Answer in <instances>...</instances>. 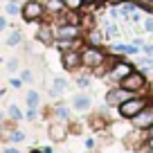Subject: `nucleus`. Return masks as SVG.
I'll use <instances>...</instances> for the list:
<instances>
[{"label":"nucleus","instance_id":"obj_1","mask_svg":"<svg viewBox=\"0 0 153 153\" xmlns=\"http://www.w3.org/2000/svg\"><path fill=\"white\" fill-rule=\"evenodd\" d=\"M108 61V56H106L104 52H101L99 48H92V45H83L81 50V63L83 68H90V70H99L104 63Z\"/></svg>","mask_w":153,"mask_h":153},{"label":"nucleus","instance_id":"obj_2","mask_svg":"<svg viewBox=\"0 0 153 153\" xmlns=\"http://www.w3.org/2000/svg\"><path fill=\"white\" fill-rule=\"evenodd\" d=\"M149 104V97H142V95H135L131 97V99H126L124 104L117 108V113H120V117H124V120H133L137 113H142L144 106Z\"/></svg>","mask_w":153,"mask_h":153},{"label":"nucleus","instance_id":"obj_3","mask_svg":"<svg viewBox=\"0 0 153 153\" xmlns=\"http://www.w3.org/2000/svg\"><path fill=\"white\" fill-rule=\"evenodd\" d=\"M43 14H48V11H45V5L41 0H27V2L20 7V18H23L25 23H36V20L43 18Z\"/></svg>","mask_w":153,"mask_h":153},{"label":"nucleus","instance_id":"obj_4","mask_svg":"<svg viewBox=\"0 0 153 153\" xmlns=\"http://www.w3.org/2000/svg\"><path fill=\"white\" fill-rule=\"evenodd\" d=\"M120 86H124L126 90L135 92V95H142V92L146 90V76H144L142 70H133V72L124 79V81L120 83Z\"/></svg>","mask_w":153,"mask_h":153},{"label":"nucleus","instance_id":"obj_5","mask_svg":"<svg viewBox=\"0 0 153 153\" xmlns=\"http://www.w3.org/2000/svg\"><path fill=\"white\" fill-rule=\"evenodd\" d=\"M131 97H135V92L126 90L124 86L117 83L115 88H110V90L106 92V106H110V108H120V106L124 104L126 99H131Z\"/></svg>","mask_w":153,"mask_h":153},{"label":"nucleus","instance_id":"obj_6","mask_svg":"<svg viewBox=\"0 0 153 153\" xmlns=\"http://www.w3.org/2000/svg\"><path fill=\"white\" fill-rule=\"evenodd\" d=\"M135 68L131 65V63H126V61H117V59H115V63L113 65H110V70H108V79L110 81H115V83H122L126 79V76L131 74V72H133Z\"/></svg>","mask_w":153,"mask_h":153},{"label":"nucleus","instance_id":"obj_7","mask_svg":"<svg viewBox=\"0 0 153 153\" xmlns=\"http://www.w3.org/2000/svg\"><path fill=\"white\" fill-rule=\"evenodd\" d=\"M131 124H133L137 131H149L151 128L153 126V101H149V104L144 106L142 113L135 115L133 120H131Z\"/></svg>","mask_w":153,"mask_h":153},{"label":"nucleus","instance_id":"obj_8","mask_svg":"<svg viewBox=\"0 0 153 153\" xmlns=\"http://www.w3.org/2000/svg\"><path fill=\"white\" fill-rule=\"evenodd\" d=\"M61 65L65 68L68 72H74L76 68H83L81 50H65V52H61Z\"/></svg>","mask_w":153,"mask_h":153},{"label":"nucleus","instance_id":"obj_9","mask_svg":"<svg viewBox=\"0 0 153 153\" xmlns=\"http://www.w3.org/2000/svg\"><path fill=\"white\" fill-rule=\"evenodd\" d=\"M83 32L79 29V25H56L54 27V38L56 41H74Z\"/></svg>","mask_w":153,"mask_h":153},{"label":"nucleus","instance_id":"obj_10","mask_svg":"<svg viewBox=\"0 0 153 153\" xmlns=\"http://www.w3.org/2000/svg\"><path fill=\"white\" fill-rule=\"evenodd\" d=\"M68 135V122H52L50 124V140L52 142H61Z\"/></svg>","mask_w":153,"mask_h":153},{"label":"nucleus","instance_id":"obj_11","mask_svg":"<svg viewBox=\"0 0 153 153\" xmlns=\"http://www.w3.org/2000/svg\"><path fill=\"white\" fill-rule=\"evenodd\" d=\"M36 41H41L43 45H54V27H50V25H41V27L36 29Z\"/></svg>","mask_w":153,"mask_h":153},{"label":"nucleus","instance_id":"obj_12","mask_svg":"<svg viewBox=\"0 0 153 153\" xmlns=\"http://www.w3.org/2000/svg\"><path fill=\"white\" fill-rule=\"evenodd\" d=\"M90 106H92L90 95H74L72 97V108L76 113H86V110H90Z\"/></svg>","mask_w":153,"mask_h":153},{"label":"nucleus","instance_id":"obj_13","mask_svg":"<svg viewBox=\"0 0 153 153\" xmlns=\"http://www.w3.org/2000/svg\"><path fill=\"white\" fill-rule=\"evenodd\" d=\"M43 5H45V11H48V14H54V16L65 9V2H63V0H45Z\"/></svg>","mask_w":153,"mask_h":153},{"label":"nucleus","instance_id":"obj_14","mask_svg":"<svg viewBox=\"0 0 153 153\" xmlns=\"http://www.w3.org/2000/svg\"><path fill=\"white\" fill-rule=\"evenodd\" d=\"M65 86H68L65 79H61V76H54V79H52V88H50V95H52V97H59L63 90H65Z\"/></svg>","mask_w":153,"mask_h":153},{"label":"nucleus","instance_id":"obj_15","mask_svg":"<svg viewBox=\"0 0 153 153\" xmlns=\"http://www.w3.org/2000/svg\"><path fill=\"white\" fill-rule=\"evenodd\" d=\"M120 27H117V23H113V20H106L104 23V36L106 38H117L120 36Z\"/></svg>","mask_w":153,"mask_h":153},{"label":"nucleus","instance_id":"obj_16","mask_svg":"<svg viewBox=\"0 0 153 153\" xmlns=\"http://www.w3.org/2000/svg\"><path fill=\"white\" fill-rule=\"evenodd\" d=\"M86 41H88V45H92V48H99L101 41H104V34H99L97 29H90V32H86Z\"/></svg>","mask_w":153,"mask_h":153},{"label":"nucleus","instance_id":"obj_17","mask_svg":"<svg viewBox=\"0 0 153 153\" xmlns=\"http://www.w3.org/2000/svg\"><path fill=\"white\" fill-rule=\"evenodd\" d=\"M25 104H27V108H38V106H41V95H38L36 90H27Z\"/></svg>","mask_w":153,"mask_h":153},{"label":"nucleus","instance_id":"obj_18","mask_svg":"<svg viewBox=\"0 0 153 153\" xmlns=\"http://www.w3.org/2000/svg\"><path fill=\"white\" fill-rule=\"evenodd\" d=\"M20 43H23V32H20V29H11L9 36H7V45H9V48H16V45H20Z\"/></svg>","mask_w":153,"mask_h":153},{"label":"nucleus","instance_id":"obj_19","mask_svg":"<svg viewBox=\"0 0 153 153\" xmlns=\"http://www.w3.org/2000/svg\"><path fill=\"white\" fill-rule=\"evenodd\" d=\"M7 115H9L14 122H20V120H25V115H23V110L18 108L16 104H9V108H7Z\"/></svg>","mask_w":153,"mask_h":153},{"label":"nucleus","instance_id":"obj_20","mask_svg":"<svg viewBox=\"0 0 153 153\" xmlns=\"http://www.w3.org/2000/svg\"><path fill=\"white\" fill-rule=\"evenodd\" d=\"M54 113H56V117H59L61 122H70V110H68L63 104H56V106H54Z\"/></svg>","mask_w":153,"mask_h":153},{"label":"nucleus","instance_id":"obj_21","mask_svg":"<svg viewBox=\"0 0 153 153\" xmlns=\"http://www.w3.org/2000/svg\"><path fill=\"white\" fill-rule=\"evenodd\" d=\"M63 2H65V9H70V11H79L83 5H86L83 0H63Z\"/></svg>","mask_w":153,"mask_h":153},{"label":"nucleus","instance_id":"obj_22","mask_svg":"<svg viewBox=\"0 0 153 153\" xmlns=\"http://www.w3.org/2000/svg\"><path fill=\"white\" fill-rule=\"evenodd\" d=\"M20 7H23V5H18V2H7L5 14H7V16H18V14H20Z\"/></svg>","mask_w":153,"mask_h":153},{"label":"nucleus","instance_id":"obj_23","mask_svg":"<svg viewBox=\"0 0 153 153\" xmlns=\"http://www.w3.org/2000/svg\"><path fill=\"white\" fill-rule=\"evenodd\" d=\"M7 140L14 142V144H18V142H23V140H25V133H23V131H11V133L7 135Z\"/></svg>","mask_w":153,"mask_h":153},{"label":"nucleus","instance_id":"obj_24","mask_svg":"<svg viewBox=\"0 0 153 153\" xmlns=\"http://www.w3.org/2000/svg\"><path fill=\"white\" fill-rule=\"evenodd\" d=\"M18 63H20V61H18L16 56L9 59V61H7V72H16V70H18Z\"/></svg>","mask_w":153,"mask_h":153},{"label":"nucleus","instance_id":"obj_25","mask_svg":"<svg viewBox=\"0 0 153 153\" xmlns=\"http://www.w3.org/2000/svg\"><path fill=\"white\" fill-rule=\"evenodd\" d=\"M90 86V79H88V76H76V88H88Z\"/></svg>","mask_w":153,"mask_h":153},{"label":"nucleus","instance_id":"obj_26","mask_svg":"<svg viewBox=\"0 0 153 153\" xmlns=\"http://www.w3.org/2000/svg\"><path fill=\"white\" fill-rule=\"evenodd\" d=\"M20 79H23L25 83H32V79H34V76H32V70H27V68H25V70L20 72Z\"/></svg>","mask_w":153,"mask_h":153},{"label":"nucleus","instance_id":"obj_27","mask_svg":"<svg viewBox=\"0 0 153 153\" xmlns=\"http://www.w3.org/2000/svg\"><path fill=\"white\" fill-rule=\"evenodd\" d=\"M144 29H146L149 34H153V16H149V18H144Z\"/></svg>","mask_w":153,"mask_h":153},{"label":"nucleus","instance_id":"obj_28","mask_svg":"<svg viewBox=\"0 0 153 153\" xmlns=\"http://www.w3.org/2000/svg\"><path fill=\"white\" fill-rule=\"evenodd\" d=\"M36 108H27V113H25V120H29V122H34V120H36Z\"/></svg>","mask_w":153,"mask_h":153},{"label":"nucleus","instance_id":"obj_29","mask_svg":"<svg viewBox=\"0 0 153 153\" xmlns=\"http://www.w3.org/2000/svg\"><path fill=\"white\" fill-rule=\"evenodd\" d=\"M142 52L146 54V56H153V45H151V43H144V45H142Z\"/></svg>","mask_w":153,"mask_h":153},{"label":"nucleus","instance_id":"obj_30","mask_svg":"<svg viewBox=\"0 0 153 153\" xmlns=\"http://www.w3.org/2000/svg\"><path fill=\"white\" fill-rule=\"evenodd\" d=\"M9 86H11V88H16V90H18V88L23 86V79H20V76H18V79H11V81H9Z\"/></svg>","mask_w":153,"mask_h":153},{"label":"nucleus","instance_id":"obj_31","mask_svg":"<svg viewBox=\"0 0 153 153\" xmlns=\"http://www.w3.org/2000/svg\"><path fill=\"white\" fill-rule=\"evenodd\" d=\"M131 20H133V23H140V20H142V14H140V9H135L133 14H131Z\"/></svg>","mask_w":153,"mask_h":153},{"label":"nucleus","instance_id":"obj_32","mask_svg":"<svg viewBox=\"0 0 153 153\" xmlns=\"http://www.w3.org/2000/svg\"><path fill=\"white\" fill-rule=\"evenodd\" d=\"M86 149H88V151L95 149V137H86Z\"/></svg>","mask_w":153,"mask_h":153},{"label":"nucleus","instance_id":"obj_33","mask_svg":"<svg viewBox=\"0 0 153 153\" xmlns=\"http://www.w3.org/2000/svg\"><path fill=\"white\" fill-rule=\"evenodd\" d=\"M2 153H20V151L16 146H5V151H2Z\"/></svg>","mask_w":153,"mask_h":153},{"label":"nucleus","instance_id":"obj_34","mask_svg":"<svg viewBox=\"0 0 153 153\" xmlns=\"http://www.w3.org/2000/svg\"><path fill=\"white\" fill-rule=\"evenodd\" d=\"M146 149L149 153H153V137H146Z\"/></svg>","mask_w":153,"mask_h":153},{"label":"nucleus","instance_id":"obj_35","mask_svg":"<svg viewBox=\"0 0 153 153\" xmlns=\"http://www.w3.org/2000/svg\"><path fill=\"white\" fill-rule=\"evenodd\" d=\"M108 2H110L113 7H117V5H122V2H126V0H108Z\"/></svg>","mask_w":153,"mask_h":153},{"label":"nucleus","instance_id":"obj_36","mask_svg":"<svg viewBox=\"0 0 153 153\" xmlns=\"http://www.w3.org/2000/svg\"><path fill=\"white\" fill-rule=\"evenodd\" d=\"M5 25H7V20H5V18H0V34L5 32Z\"/></svg>","mask_w":153,"mask_h":153},{"label":"nucleus","instance_id":"obj_37","mask_svg":"<svg viewBox=\"0 0 153 153\" xmlns=\"http://www.w3.org/2000/svg\"><path fill=\"white\" fill-rule=\"evenodd\" d=\"M41 151H43V153H52V146H43Z\"/></svg>","mask_w":153,"mask_h":153},{"label":"nucleus","instance_id":"obj_38","mask_svg":"<svg viewBox=\"0 0 153 153\" xmlns=\"http://www.w3.org/2000/svg\"><path fill=\"white\" fill-rule=\"evenodd\" d=\"M83 2H86V5H97L99 0H83Z\"/></svg>","mask_w":153,"mask_h":153},{"label":"nucleus","instance_id":"obj_39","mask_svg":"<svg viewBox=\"0 0 153 153\" xmlns=\"http://www.w3.org/2000/svg\"><path fill=\"white\" fill-rule=\"evenodd\" d=\"M146 137H153V126H151V128L146 131Z\"/></svg>","mask_w":153,"mask_h":153},{"label":"nucleus","instance_id":"obj_40","mask_svg":"<svg viewBox=\"0 0 153 153\" xmlns=\"http://www.w3.org/2000/svg\"><path fill=\"white\" fill-rule=\"evenodd\" d=\"M5 117H7V113H2V110H0V122L5 120Z\"/></svg>","mask_w":153,"mask_h":153},{"label":"nucleus","instance_id":"obj_41","mask_svg":"<svg viewBox=\"0 0 153 153\" xmlns=\"http://www.w3.org/2000/svg\"><path fill=\"white\" fill-rule=\"evenodd\" d=\"M29 153H43V151H41V149H32Z\"/></svg>","mask_w":153,"mask_h":153},{"label":"nucleus","instance_id":"obj_42","mask_svg":"<svg viewBox=\"0 0 153 153\" xmlns=\"http://www.w3.org/2000/svg\"><path fill=\"white\" fill-rule=\"evenodd\" d=\"M0 97H2V88H0Z\"/></svg>","mask_w":153,"mask_h":153},{"label":"nucleus","instance_id":"obj_43","mask_svg":"<svg viewBox=\"0 0 153 153\" xmlns=\"http://www.w3.org/2000/svg\"><path fill=\"white\" fill-rule=\"evenodd\" d=\"M149 11H151V14H153V7H151V9H149Z\"/></svg>","mask_w":153,"mask_h":153},{"label":"nucleus","instance_id":"obj_44","mask_svg":"<svg viewBox=\"0 0 153 153\" xmlns=\"http://www.w3.org/2000/svg\"><path fill=\"white\" fill-rule=\"evenodd\" d=\"M0 61H2V59H0Z\"/></svg>","mask_w":153,"mask_h":153}]
</instances>
